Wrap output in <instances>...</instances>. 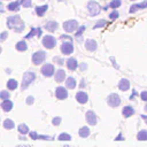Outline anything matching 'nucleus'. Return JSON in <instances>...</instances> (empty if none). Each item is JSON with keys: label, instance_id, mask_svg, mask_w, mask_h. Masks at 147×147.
<instances>
[{"label": "nucleus", "instance_id": "37", "mask_svg": "<svg viewBox=\"0 0 147 147\" xmlns=\"http://www.w3.org/2000/svg\"><path fill=\"white\" fill-rule=\"evenodd\" d=\"M61 122H62V118H61L60 116H56V117H54V118L52 119V124H53V125H55V126L60 125V124H61Z\"/></svg>", "mask_w": 147, "mask_h": 147}, {"label": "nucleus", "instance_id": "8", "mask_svg": "<svg viewBox=\"0 0 147 147\" xmlns=\"http://www.w3.org/2000/svg\"><path fill=\"white\" fill-rule=\"evenodd\" d=\"M40 72L42 74V76L49 78V77H52V76L55 75V68H54V65H53L52 63H45V64L41 67Z\"/></svg>", "mask_w": 147, "mask_h": 147}, {"label": "nucleus", "instance_id": "18", "mask_svg": "<svg viewBox=\"0 0 147 147\" xmlns=\"http://www.w3.org/2000/svg\"><path fill=\"white\" fill-rule=\"evenodd\" d=\"M13 101H10V99H8V100H2L1 101V103H0V107H1V109L3 110V111H6V113H8V111H10L11 109H13Z\"/></svg>", "mask_w": 147, "mask_h": 147}, {"label": "nucleus", "instance_id": "6", "mask_svg": "<svg viewBox=\"0 0 147 147\" xmlns=\"http://www.w3.org/2000/svg\"><path fill=\"white\" fill-rule=\"evenodd\" d=\"M60 49H61V53H62L63 55H70V54H72L74 51H75L74 44H72L71 40H67V41L63 40V42L61 44Z\"/></svg>", "mask_w": 147, "mask_h": 147}, {"label": "nucleus", "instance_id": "52", "mask_svg": "<svg viewBox=\"0 0 147 147\" xmlns=\"http://www.w3.org/2000/svg\"><path fill=\"white\" fill-rule=\"evenodd\" d=\"M41 1H44V0H41Z\"/></svg>", "mask_w": 147, "mask_h": 147}, {"label": "nucleus", "instance_id": "49", "mask_svg": "<svg viewBox=\"0 0 147 147\" xmlns=\"http://www.w3.org/2000/svg\"><path fill=\"white\" fill-rule=\"evenodd\" d=\"M141 118L145 121V123L147 124V115H141Z\"/></svg>", "mask_w": 147, "mask_h": 147}, {"label": "nucleus", "instance_id": "40", "mask_svg": "<svg viewBox=\"0 0 147 147\" xmlns=\"http://www.w3.org/2000/svg\"><path fill=\"white\" fill-rule=\"evenodd\" d=\"M29 136H30L31 139H34V140H36V139H39V134H38L36 131H31V132L29 133Z\"/></svg>", "mask_w": 147, "mask_h": 147}, {"label": "nucleus", "instance_id": "28", "mask_svg": "<svg viewBox=\"0 0 147 147\" xmlns=\"http://www.w3.org/2000/svg\"><path fill=\"white\" fill-rule=\"evenodd\" d=\"M17 130H18V132H20L21 134H23V136H25V134L30 133L29 126H28L26 124H24V123H22V124H18V126H17Z\"/></svg>", "mask_w": 147, "mask_h": 147}, {"label": "nucleus", "instance_id": "35", "mask_svg": "<svg viewBox=\"0 0 147 147\" xmlns=\"http://www.w3.org/2000/svg\"><path fill=\"white\" fill-rule=\"evenodd\" d=\"M10 98V93L7 91H1L0 92V99L1 100H8Z\"/></svg>", "mask_w": 147, "mask_h": 147}, {"label": "nucleus", "instance_id": "23", "mask_svg": "<svg viewBox=\"0 0 147 147\" xmlns=\"http://www.w3.org/2000/svg\"><path fill=\"white\" fill-rule=\"evenodd\" d=\"M90 133H91V130H90V127L86 126V125L82 126V127L79 129V131H78V134H79L80 138H87V137L90 136Z\"/></svg>", "mask_w": 147, "mask_h": 147}, {"label": "nucleus", "instance_id": "30", "mask_svg": "<svg viewBox=\"0 0 147 147\" xmlns=\"http://www.w3.org/2000/svg\"><path fill=\"white\" fill-rule=\"evenodd\" d=\"M57 140H60V141H70V140H71V136H70L69 133H65V132H63V133L59 134V137H57Z\"/></svg>", "mask_w": 147, "mask_h": 147}, {"label": "nucleus", "instance_id": "20", "mask_svg": "<svg viewBox=\"0 0 147 147\" xmlns=\"http://www.w3.org/2000/svg\"><path fill=\"white\" fill-rule=\"evenodd\" d=\"M144 8H147V0L140 2V3H133L131 7H130V13H136L137 10L139 9H144Z\"/></svg>", "mask_w": 147, "mask_h": 147}, {"label": "nucleus", "instance_id": "5", "mask_svg": "<svg viewBox=\"0 0 147 147\" xmlns=\"http://www.w3.org/2000/svg\"><path fill=\"white\" fill-rule=\"evenodd\" d=\"M86 7H87V11H88V14H90L91 16H96V15L100 13V10H101L100 5H99L96 1H94V0L88 1Z\"/></svg>", "mask_w": 147, "mask_h": 147}, {"label": "nucleus", "instance_id": "42", "mask_svg": "<svg viewBox=\"0 0 147 147\" xmlns=\"http://www.w3.org/2000/svg\"><path fill=\"white\" fill-rule=\"evenodd\" d=\"M7 36H8V32H7V31L1 32V34H0V40H1V41H5V40L7 39Z\"/></svg>", "mask_w": 147, "mask_h": 147}, {"label": "nucleus", "instance_id": "39", "mask_svg": "<svg viewBox=\"0 0 147 147\" xmlns=\"http://www.w3.org/2000/svg\"><path fill=\"white\" fill-rule=\"evenodd\" d=\"M22 6L24 8H29L32 6V0H22Z\"/></svg>", "mask_w": 147, "mask_h": 147}, {"label": "nucleus", "instance_id": "45", "mask_svg": "<svg viewBox=\"0 0 147 147\" xmlns=\"http://www.w3.org/2000/svg\"><path fill=\"white\" fill-rule=\"evenodd\" d=\"M62 40H64V39H67V40H71L72 41V37H70V36H68V34H62L61 37H60Z\"/></svg>", "mask_w": 147, "mask_h": 147}, {"label": "nucleus", "instance_id": "11", "mask_svg": "<svg viewBox=\"0 0 147 147\" xmlns=\"http://www.w3.org/2000/svg\"><path fill=\"white\" fill-rule=\"evenodd\" d=\"M85 119H86L87 124H90V125H95L96 122H98V117H96V115H95V113L93 110H87L86 111Z\"/></svg>", "mask_w": 147, "mask_h": 147}, {"label": "nucleus", "instance_id": "47", "mask_svg": "<svg viewBox=\"0 0 147 147\" xmlns=\"http://www.w3.org/2000/svg\"><path fill=\"white\" fill-rule=\"evenodd\" d=\"M41 33H42L41 28H38V33H37V37H41Z\"/></svg>", "mask_w": 147, "mask_h": 147}, {"label": "nucleus", "instance_id": "29", "mask_svg": "<svg viewBox=\"0 0 147 147\" xmlns=\"http://www.w3.org/2000/svg\"><path fill=\"white\" fill-rule=\"evenodd\" d=\"M137 139L140 141H147V130H140L137 133Z\"/></svg>", "mask_w": 147, "mask_h": 147}, {"label": "nucleus", "instance_id": "25", "mask_svg": "<svg viewBox=\"0 0 147 147\" xmlns=\"http://www.w3.org/2000/svg\"><path fill=\"white\" fill-rule=\"evenodd\" d=\"M15 48H16L18 52H25V51L28 49V44L25 42V40H21V41H18V42H16Z\"/></svg>", "mask_w": 147, "mask_h": 147}, {"label": "nucleus", "instance_id": "2", "mask_svg": "<svg viewBox=\"0 0 147 147\" xmlns=\"http://www.w3.org/2000/svg\"><path fill=\"white\" fill-rule=\"evenodd\" d=\"M34 79H36V74H34L33 71H26V72H24L23 79H22V84H21L22 91L26 90V88L31 85V83H32Z\"/></svg>", "mask_w": 147, "mask_h": 147}, {"label": "nucleus", "instance_id": "27", "mask_svg": "<svg viewBox=\"0 0 147 147\" xmlns=\"http://www.w3.org/2000/svg\"><path fill=\"white\" fill-rule=\"evenodd\" d=\"M2 126H3V129H6V130H11V129H14L15 123H14L13 119L6 118V119L3 121V123H2Z\"/></svg>", "mask_w": 147, "mask_h": 147}, {"label": "nucleus", "instance_id": "15", "mask_svg": "<svg viewBox=\"0 0 147 147\" xmlns=\"http://www.w3.org/2000/svg\"><path fill=\"white\" fill-rule=\"evenodd\" d=\"M54 79L56 83H62L64 82V79H67L65 77V71L63 69H57L55 71V75H54Z\"/></svg>", "mask_w": 147, "mask_h": 147}, {"label": "nucleus", "instance_id": "7", "mask_svg": "<svg viewBox=\"0 0 147 147\" xmlns=\"http://www.w3.org/2000/svg\"><path fill=\"white\" fill-rule=\"evenodd\" d=\"M31 59H32V63L33 64L39 65V64H41L45 61V59H46V52H44V51H37V52H34L32 54V57Z\"/></svg>", "mask_w": 147, "mask_h": 147}, {"label": "nucleus", "instance_id": "14", "mask_svg": "<svg viewBox=\"0 0 147 147\" xmlns=\"http://www.w3.org/2000/svg\"><path fill=\"white\" fill-rule=\"evenodd\" d=\"M84 46L88 52H94L96 49V47H98V44H96V41L94 39H87V40H85Z\"/></svg>", "mask_w": 147, "mask_h": 147}, {"label": "nucleus", "instance_id": "33", "mask_svg": "<svg viewBox=\"0 0 147 147\" xmlns=\"http://www.w3.org/2000/svg\"><path fill=\"white\" fill-rule=\"evenodd\" d=\"M37 33H38V28H31L30 32H29L24 38H25V39H30V38H32L33 36H36V37H37Z\"/></svg>", "mask_w": 147, "mask_h": 147}, {"label": "nucleus", "instance_id": "16", "mask_svg": "<svg viewBox=\"0 0 147 147\" xmlns=\"http://www.w3.org/2000/svg\"><path fill=\"white\" fill-rule=\"evenodd\" d=\"M130 87H131V84H130L129 79H126V78H122V79H119V82H118V88H119L121 91L125 92V91L130 90Z\"/></svg>", "mask_w": 147, "mask_h": 147}, {"label": "nucleus", "instance_id": "13", "mask_svg": "<svg viewBox=\"0 0 147 147\" xmlns=\"http://www.w3.org/2000/svg\"><path fill=\"white\" fill-rule=\"evenodd\" d=\"M76 100H77L80 105H85V103L87 102V100H88V95H87L86 92L79 91V92L76 93Z\"/></svg>", "mask_w": 147, "mask_h": 147}, {"label": "nucleus", "instance_id": "48", "mask_svg": "<svg viewBox=\"0 0 147 147\" xmlns=\"http://www.w3.org/2000/svg\"><path fill=\"white\" fill-rule=\"evenodd\" d=\"M115 140H123V137H122V134L119 133V134H118V136L115 138Z\"/></svg>", "mask_w": 147, "mask_h": 147}, {"label": "nucleus", "instance_id": "26", "mask_svg": "<svg viewBox=\"0 0 147 147\" xmlns=\"http://www.w3.org/2000/svg\"><path fill=\"white\" fill-rule=\"evenodd\" d=\"M17 86H18V83H17L16 79H14V78L8 79V82H7V88H8L9 91H14V90H16Z\"/></svg>", "mask_w": 147, "mask_h": 147}, {"label": "nucleus", "instance_id": "31", "mask_svg": "<svg viewBox=\"0 0 147 147\" xmlns=\"http://www.w3.org/2000/svg\"><path fill=\"white\" fill-rule=\"evenodd\" d=\"M107 25V21L106 20H99L95 24H94V26H93V29H100V28H105Z\"/></svg>", "mask_w": 147, "mask_h": 147}, {"label": "nucleus", "instance_id": "50", "mask_svg": "<svg viewBox=\"0 0 147 147\" xmlns=\"http://www.w3.org/2000/svg\"><path fill=\"white\" fill-rule=\"evenodd\" d=\"M144 109H145V111H146V113H147V103H146V105H145V107H144Z\"/></svg>", "mask_w": 147, "mask_h": 147}, {"label": "nucleus", "instance_id": "24", "mask_svg": "<svg viewBox=\"0 0 147 147\" xmlns=\"http://www.w3.org/2000/svg\"><path fill=\"white\" fill-rule=\"evenodd\" d=\"M47 9H48V6L47 5H42V6H37L36 7V9H34V11H36V14L38 15V16H44V14L47 11Z\"/></svg>", "mask_w": 147, "mask_h": 147}, {"label": "nucleus", "instance_id": "17", "mask_svg": "<svg viewBox=\"0 0 147 147\" xmlns=\"http://www.w3.org/2000/svg\"><path fill=\"white\" fill-rule=\"evenodd\" d=\"M21 6H22V0H16V1L9 2L7 5V9L10 10V11H17Z\"/></svg>", "mask_w": 147, "mask_h": 147}, {"label": "nucleus", "instance_id": "32", "mask_svg": "<svg viewBox=\"0 0 147 147\" xmlns=\"http://www.w3.org/2000/svg\"><path fill=\"white\" fill-rule=\"evenodd\" d=\"M85 29H86V26H85V25H82V26H79V28H78V30H77V31H76V33H75V38H76L77 40H79V37L84 33Z\"/></svg>", "mask_w": 147, "mask_h": 147}, {"label": "nucleus", "instance_id": "41", "mask_svg": "<svg viewBox=\"0 0 147 147\" xmlns=\"http://www.w3.org/2000/svg\"><path fill=\"white\" fill-rule=\"evenodd\" d=\"M140 99H141L142 101H146V102H147V91H142V92L140 93Z\"/></svg>", "mask_w": 147, "mask_h": 147}, {"label": "nucleus", "instance_id": "4", "mask_svg": "<svg viewBox=\"0 0 147 147\" xmlns=\"http://www.w3.org/2000/svg\"><path fill=\"white\" fill-rule=\"evenodd\" d=\"M63 29L65 32L68 33H71V32H76L78 30V22L76 20H68L65 22H63Z\"/></svg>", "mask_w": 147, "mask_h": 147}, {"label": "nucleus", "instance_id": "9", "mask_svg": "<svg viewBox=\"0 0 147 147\" xmlns=\"http://www.w3.org/2000/svg\"><path fill=\"white\" fill-rule=\"evenodd\" d=\"M121 102H122V100H121L119 95L116 94V93H111V94H109L107 96V105L110 106V107H113V108L118 107L121 105Z\"/></svg>", "mask_w": 147, "mask_h": 147}, {"label": "nucleus", "instance_id": "43", "mask_svg": "<svg viewBox=\"0 0 147 147\" xmlns=\"http://www.w3.org/2000/svg\"><path fill=\"white\" fill-rule=\"evenodd\" d=\"M78 68H79V70H80V71H85V70L87 69V64H86L85 62H83V63H80V64H79V67H78Z\"/></svg>", "mask_w": 147, "mask_h": 147}, {"label": "nucleus", "instance_id": "19", "mask_svg": "<svg viewBox=\"0 0 147 147\" xmlns=\"http://www.w3.org/2000/svg\"><path fill=\"white\" fill-rule=\"evenodd\" d=\"M45 29L47 31H49V32H55L59 29V23L56 21H48L45 24Z\"/></svg>", "mask_w": 147, "mask_h": 147}, {"label": "nucleus", "instance_id": "51", "mask_svg": "<svg viewBox=\"0 0 147 147\" xmlns=\"http://www.w3.org/2000/svg\"><path fill=\"white\" fill-rule=\"evenodd\" d=\"M130 1H136V0H130Z\"/></svg>", "mask_w": 147, "mask_h": 147}, {"label": "nucleus", "instance_id": "22", "mask_svg": "<svg viewBox=\"0 0 147 147\" xmlns=\"http://www.w3.org/2000/svg\"><path fill=\"white\" fill-rule=\"evenodd\" d=\"M77 86V82L74 77H67L65 79V87L69 90H74Z\"/></svg>", "mask_w": 147, "mask_h": 147}, {"label": "nucleus", "instance_id": "44", "mask_svg": "<svg viewBox=\"0 0 147 147\" xmlns=\"http://www.w3.org/2000/svg\"><path fill=\"white\" fill-rule=\"evenodd\" d=\"M33 101H34V98H33L32 95H30V96L26 98V101H25V102H26V105H32Z\"/></svg>", "mask_w": 147, "mask_h": 147}, {"label": "nucleus", "instance_id": "36", "mask_svg": "<svg viewBox=\"0 0 147 147\" xmlns=\"http://www.w3.org/2000/svg\"><path fill=\"white\" fill-rule=\"evenodd\" d=\"M53 61H54L55 64H57V65H63V64H64V60L61 59V57H59V56H54V57H53Z\"/></svg>", "mask_w": 147, "mask_h": 147}, {"label": "nucleus", "instance_id": "3", "mask_svg": "<svg viewBox=\"0 0 147 147\" xmlns=\"http://www.w3.org/2000/svg\"><path fill=\"white\" fill-rule=\"evenodd\" d=\"M41 44L46 49H53L56 46V39L52 34H46L41 39Z\"/></svg>", "mask_w": 147, "mask_h": 147}, {"label": "nucleus", "instance_id": "1", "mask_svg": "<svg viewBox=\"0 0 147 147\" xmlns=\"http://www.w3.org/2000/svg\"><path fill=\"white\" fill-rule=\"evenodd\" d=\"M7 26L15 31V32H22L25 29V24L23 22V20L21 18L20 15H11L7 18Z\"/></svg>", "mask_w": 147, "mask_h": 147}, {"label": "nucleus", "instance_id": "38", "mask_svg": "<svg viewBox=\"0 0 147 147\" xmlns=\"http://www.w3.org/2000/svg\"><path fill=\"white\" fill-rule=\"evenodd\" d=\"M109 18H110V20H116V18H118V11H117L116 9H114V10L109 14Z\"/></svg>", "mask_w": 147, "mask_h": 147}, {"label": "nucleus", "instance_id": "46", "mask_svg": "<svg viewBox=\"0 0 147 147\" xmlns=\"http://www.w3.org/2000/svg\"><path fill=\"white\" fill-rule=\"evenodd\" d=\"M85 86H86L85 80H84V79H82V80H80V84H79V87H80V88H84Z\"/></svg>", "mask_w": 147, "mask_h": 147}, {"label": "nucleus", "instance_id": "10", "mask_svg": "<svg viewBox=\"0 0 147 147\" xmlns=\"http://www.w3.org/2000/svg\"><path fill=\"white\" fill-rule=\"evenodd\" d=\"M55 96L59 100H65L68 98V90L64 86H57L55 88Z\"/></svg>", "mask_w": 147, "mask_h": 147}, {"label": "nucleus", "instance_id": "34", "mask_svg": "<svg viewBox=\"0 0 147 147\" xmlns=\"http://www.w3.org/2000/svg\"><path fill=\"white\" fill-rule=\"evenodd\" d=\"M121 5H122V1H121V0H111L110 3H109V7L113 8V9H116V8H118Z\"/></svg>", "mask_w": 147, "mask_h": 147}, {"label": "nucleus", "instance_id": "21", "mask_svg": "<svg viewBox=\"0 0 147 147\" xmlns=\"http://www.w3.org/2000/svg\"><path fill=\"white\" fill-rule=\"evenodd\" d=\"M122 114H123L124 117L129 118V117H131L132 115H134V109H133L132 106H125V107H123V109H122Z\"/></svg>", "mask_w": 147, "mask_h": 147}, {"label": "nucleus", "instance_id": "12", "mask_svg": "<svg viewBox=\"0 0 147 147\" xmlns=\"http://www.w3.org/2000/svg\"><path fill=\"white\" fill-rule=\"evenodd\" d=\"M65 65H67V68H68L69 70H71V71L76 70V69L79 67V64H78L76 57H69V59L65 61Z\"/></svg>", "mask_w": 147, "mask_h": 147}]
</instances>
